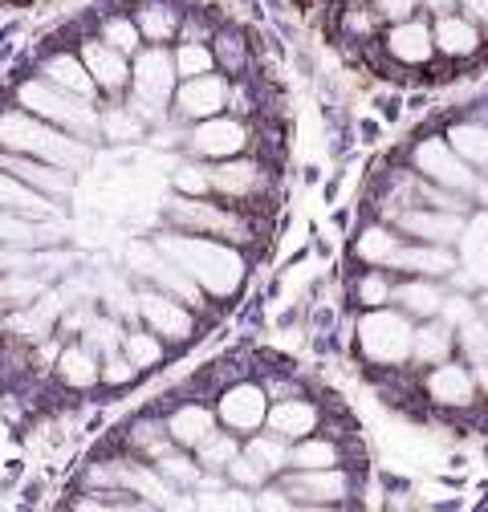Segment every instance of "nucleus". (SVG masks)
<instances>
[{
  "instance_id": "nucleus-1",
  "label": "nucleus",
  "mask_w": 488,
  "mask_h": 512,
  "mask_svg": "<svg viewBox=\"0 0 488 512\" xmlns=\"http://www.w3.org/2000/svg\"><path fill=\"white\" fill-rule=\"evenodd\" d=\"M155 244H159V252L167 256V261H175L212 297H232L244 285V261L228 240L196 236V232H167Z\"/></svg>"
},
{
  "instance_id": "nucleus-2",
  "label": "nucleus",
  "mask_w": 488,
  "mask_h": 512,
  "mask_svg": "<svg viewBox=\"0 0 488 512\" xmlns=\"http://www.w3.org/2000/svg\"><path fill=\"white\" fill-rule=\"evenodd\" d=\"M0 147L17 151V155H33L45 159L53 167H66V171H82L90 163V143L61 131V126L13 106V110H0Z\"/></svg>"
},
{
  "instance_id": "nucleus-3",
  "label": "nucleus",
  "mask_w": 488,
  "mask_h": 512,
  "mask_svg": "<svg viewBox=\"0 0 488 512\" xmlns=\"http://www.w3.org/2000/svg\"><path fill=\"white\" fill-rule=\"evenodd\" d=\"M17 106L29 110V114H37V118H45V122H53V126H61V131L86 139V143L98 139V110H94V102H86V98H78V94H66V90H57V86L45 82V78L21 82V86H17Z\"/></svg>"
},
{
  "instance_id": "nucleus-4",
  "label": "nucleus",
  "mask_w": 488,
  "mask_h": 512,
  "mask_svg": "<svg viewBox=\"0 0 488 512\" xmlns=\"http://www.w3.org/2000/svg\"><path fill=\"white\" fill-rule=\"evenodd\" d=\"M179 74H175V57L163 45L139 49L131 61V110L143 122H163L167 106L175 98Z\"/></svg>"
},
{
  "instance_id": "nucleus-5",
  "label": "nucleus",
  "mask_w": 488,
  "mask_h": 512,
  "mask_svg": "<svg viewBox=\"0 0 488 512\" xmlns=\"http://www.w3.org/2000/svg\"><path fill=\"white\" fill-rule=\"evenodd\" d=\"M167 220L179 232H196V236H216L228 244H249L253 228L240 212H228L220 204H204V196H179L167 204Z\"/></svg>"
},
{
  "instance_id": "nucleus-6",
  "label": "nucleus",
  "mask_w": 488,
  "mask_h": 512,
  "mask_svg": "<svg viewBox=\"0 0 488 512\" xmlns=\"http://www.w3.org/2000/svg\"><path fill=\"white\" fill-rule=\"evenodd\" d=\"M411 338H415V330L407 322V313H399V309H383L379 305L358 322V346H362L366 358L379 362V366L407 362L411 358Z\"/></svg>"
},
{
  "instance_id": "nucleus-7",
  "label": "nucleus",
  "mask_w": 488,
  "mask_h": 512,
  "mask_svg": "<svg viewBox=\"0 0 488 512\" xmlns=\"http://www.w3.org/2000/svg\"><path fill=\"white\" fill-rule=\"evenodd\" d=\"M90 480L98 484H110V488H122L131 496H143V504H159V508H175L179 500V488L155 468V464H139V460H114V464H102L90 472Z\"/></svg>"
},
{
  "instance_id": "nucleus-8",
  "label": "nucleus",
  "mask_w": 488,
  "mask_h": 512,
  "mask_svg": "<svg viewBox=\"0 0 488 512\" xmlns=\"http://www.w3.org/2000/svg\"><path fill=\"white\" fill-rule=\"evenodd\" d=\"M411 167H415V175H423L427 183L448 187V191H460V196L476 191V171L452 151L448 139H423V143L411 151Z\"/></svg>"
},
{
  "instance_id": "nucleus-9",
  "label": "nucleus",
  "mask_w": 488,
  "mask_h": 512,
  "mask_svg": "<svg viewBox=\"0 0 488 512\" xmlns=\"http://www.w3.org/2000/svg\"><path fill=\"white\" fill-rule=\"evenodd\" d=\"M135 305H139V317H143V326L147 330H155L163 342H188L192 334H196V317H192V309L183 305L179 297H171V293H163V289H143L139 297H135Z\"/></svg>"
},
{
  "instance_id": "nucleus-10",
  "label": "nucleus",
  "mask_w": 488,
  "mask_h": 512,
  "mask_svg": "<svg viewBox=\"0 0 488 512\" xmlns=\"http://www.w3.org/2000/svg\"><path fill=\"white\" fill-rule=\"evenodd\" d=\"M244 147H249V131H244V122L224 118V114L204 118V122H196L188 131V151L196 159H216L220 163V159L240 155Z\"/></svg>"
},
{
  "instance_id": "nucleus-11",
  "label": "nucleus",
  "mask_w": 488,
  "mask_h": 512,
  "mask_svg": "<svg viewBox=\"0 0 488 512\" xmlns=\"http://www.w3.org/2000/svg\"><path fill=\"white\" fill-rule=\"evenodd\" d=\"M228 82L220 74H200V78H179L175 86V114L188 118V122H204V118H216L224 106H228Z\"/></svg>"
},
{
  "instance_id": "nucleus-12",
  "label": "nucleus",
  "mask_w": 488,
  "mask_h": 512,
  "mask_svg": "<svg viewBox=\"0 0 488 512\" xmlns=\"http://www.w3.org/2000/svg\"><path fill=\"white\" fill-rule=\"evenodd\" d=\"M0 171H9V175H17L21 183H29V187L45 191L49 200H61V196H70V191H74V171L53 167V163L33 159V155L5 151V147H0Z\"/></svg>"
},
{
  "instance_id": "nucleus-13",
  "label": "nucleus",
  "mask_w": 488,
  "mask_h": 512,
  "mask_svg": "<svg viewBox=\"0 0 488 512\" xmlns=\"http://www.w3.org/2000/svg\"><path fill=\"white\" fill-rule=\"evenodd\" d=\"M269 415V395L257 387V382H236L228 387L216 403V419L228 427V431H257Z\"/></svg>"
},
{
  "instance_id": "nucleus-14",
  "label": "nucleus",
  "mask_w": 488,
  "mask_h": 512,
  "mask_svg": "<svg viewBox=\"0 0 488 512\" xmlns=\"http://www.w3.org/2000/svg\"><path fill=\"white\" fill-rule=\"evenodd\" d=\"M399 232L411 236V240H423V244H460L464 236V216L460 212H440V208H403L399 212Z\"/></svg>"
},
{
  "instance_id": "nucleus-15",
  "label": "nucleus",
  "mask_w": 488,
  "mask_h": 512,
  "mask_svg": "<svg viewBox=\"0 0 488 512\" xmlns=\"http://www.w3.org/2000/svg\"><path fill=\"white\" fill-rule=\"evenodd\" d=\"M78 57L86 61V70H90V78H94V86L102 94H122V90L131 86V61H127V53H118L102 37L82 41V53Z\"/></svg>"
},
{
  "instance_id": "nucleus-16",
  "label": "nucleus",
  "mask_w": 488,
  "mask_h": 512,
  "mask_svg": "<svg viewBox=\"0 0 488 512\" xmlns=\"http://www.w3.org/2000/svg\"><path fill=\"white\" fill-rule=\"evenodd\" d=\"M350 492L346 472L334 468H297V476H289V496L293 504H342Z\"/></svg>"
},
{
  "instance_id": "nucleus-17",
  "label": "nucleus",
  "mask_w": 488,
  "mask_h": 512,
  "mask_svg": "<svg viewBox=\"0 0 488 512\" xmlns=\"http://www.w3.org/2000/svg\"><path fill=\"white\" fill-rule=\"evenodd\" d=\"M208 179H212V191L224 196V200H253V196H261V187H265L261 163L240 159V155L220 159L216 167H208Z\"/></svg>"
},
{
  "instance_id": "nucleus-18",
  "label": "nucleus",
  "mask_w": 488,
  "mask_h": 512,
  "mask_svg": "<svg viewBox=\"0 0 488 512\" xmlns=\"http://www.w3.org/2000/svg\"><path fill=\"white\" fill-rule=\"evenodd\" d=\"M427 395H432L440 407L464 411V407L476 403V378H472V370H464V366H456L448 358V362H440L432 374H427Z\"/></svg>"
},
{
  "instance_id": "nucleus-19",
  "label": "nucleus",
  "mask_w": 488,
  "mask_h": 512,
  "mask_svg": "<svg viewBox=\"0 0 488 512\" xmlns=\"http://www.w3.org/2000/svg\"><path fill=\"white\" fill-rule=\"evenodd\" d=\"M383 41H387V53H391L395 61H403V66H423V61L436 53V37H432V29H427L423 21H415V17L391 25Z\"/></svg>"
},
{
  "instance_id": "nucleus-20",
  "label": "nucleus",
  "mask_w": 488,
  "mask_h": 512,
  "mask_svg": "<svg viewBox=\"0 0 488 512\" xmlns=\"http://www.w3.org/2000/svg\"><path fill=\"white\" fill-rule=\"evenodd\" d=\"M0 212H17V216H29V220H53L57 216V208H53V200L45 196V191L21 183L9 171H0Z\"/></svg>"
},
{
  "instance_id": "nucleus-21",
  "label": "nucleus",
  "mask_w": 488,
  "mask_h": 512,
  "mask_svg": "<svg viewBox=\"0 0 488 512\" xmlns=\"http://www.w3.org/2000/svg\"><path fill=\"white\" fill-rule=\"evenodd\" d=\"M41 78L53 82L57 90L86 98V102H94V94H98V86H94V78H90V70H86V61L74 57V53H53L45 66H41Z\"/></svg>"
},
{
  "instance_id": "nucleus-22",
  "label": "nucleus",
  "mask_w": 488,
  "mask_h": 512,
  "mask_svg": "<svg viewBox=\"0 0 488 512\" xmlns=\"http://www.w3.org/2000/svg\"><path fill=\"white\" fill-rule=\"evenodd\" d=\"M395 269H403V273H411V277H448V273H456V256L448 252V244H403V252H399V261H395Z\"/></svg>"
},
{
  "instance_id": "nucleus-23",
  "label": "nucleus",
  "mask_w": 488,
  "mask_h": 512,
  "mask_svg": "<svg viewBox=\"0 0 488 512\" xmlns=\"http://www.w3.org/2000/svg\"><path fill=\"white\" fill-rule=\"evenodd\" d=\"M452 350H456V330L444 322V317H427L411 338V358L419 366H440L452 358Z\"/></svg>"
},
{
  "instance_id": "nucleus-24",
  "label": "nucleus",
  "mask_w": 488,
  "mask_h": 512,
  "mask_svg": "<svg viewBox=\"0 0 488 512\" xmlns=\"http://www.w3.org/2000/svg\"><path fill=\"white\" fill-rule=\"evenodd\" d=\"M57 378L66 382V387H74V391L94 387V382L102 378V354H94L86 342L66 346L57 354Z\"/></svg>"
},
{
  "instance_id": "nucleus-25",
  "label": "nucleus",
  "mask_w": 488,
  "mask_h": 512,
  "mask_svg": "<svg viewBox=\"0 0 488 512\" xmlns=\"http://www.w3.org/2000/svg\"><path fill=\"white\" fill-rule=\"evenodd\" d=\"M61 232L49 228V220H29L17 212H0V248H45Z\"/></svg>"
},
{
  "instance_id": "nucleus-26",
  "label": "nucleus",
  "mask_w": 488,
  "mask_h": 512,
  "mask_svg": "<svg viewBox=\"0 0 488 512\" xmlns=\"http://www.w3.org/2000/svg\"><path fill=\"white\" fill-rule=\"evenodd\" d=\"M403 244H407V236H403L399 228H383V224H375V228H366V232L358 236L354 252H358V261H366V265L395 269Z\"/></svg>"
},
{
  "instance_id": "nucleus-27",
  "label": "nucleus",
  "mask_w": 488,
  "mask_h": 512,
  "mask_svg": "<svg viewBox=\"0 0 488 512\" xmlns=\"http://www.w3.org/2000/svg\"><path fill=\"white\" fill-rule=\"evenodd\" d=\"M216 431V415L208 411V407H200V403H188V407H179L171 419H167V435H171V443L175 447H196L208 439Z\"/></svg>"
},
{
  "instance_id": "nucleus-28",
  "label": "nucleus",
  "mask_w": 488,
  "mask_h": 512,
  "mask_svg": "<svg viewBox=\"0 0 488 512\" xmlns=\"http://www.w3.org/2000/svg\"><path fill=\"white\" fill-rule=\"evenodd\" d=\"M265 423H269V431H277L293 443V439H305L318 427V407L305 403V399H285L265 415Z\"/></svg>"
},
{
  "instance_id": "nucleus-29",
  "label": "nucleus",
  "mask_w": 488,
  "mask_h": 512,
  "mask_svg": "<svg viewBox=\"0 0 488 512\" xmlns=\"http://www.w3.org/2000/svg\"><path fill=\"white\" fill-rule=\"evenodd\" d=\"M432 37H436V49L448 53V57H472V53L480 49V29H476V21H468V17L444 13V17L436 21Z\"/></svg>"
},
{
  "instance_id": "nucleus-30",
  "label": "nucleus",
  "mask_w": 488,
  "mask_h": 512,
  "mask_svg": "<svg viewBox=\"0 0 488 512\" xmlns=\"http://www.w3.org/2000/svg\"><path fill=\"white\" fill-rule=\"evenodd\" d=\"M391 301L407 313V317H440V305H444V293H440V285H432V277H415V281H407V285H399L395 293H391Z\"/></svg>"
},
{
  "instance_id": "nucleus-31",
  "label": "nucleus",
  "mask_w": 488,
  "mask_h": 512,
  "mask_svg": "<svg viewBox=\"0 0 488 512\" xmlns=\"http://www.w3.org/2000/svg\"><path fill=\"white\" fill-rule=\"evenodd\" d=\"M460 244H464V273H468V281L488 285V212L476 216L472 224H464Z\"/></svg>"
},
{
  "instance_id": "nucleus-32",
  "label": "nucleus",
  "mask_w": 488,
  "mask_h": 512,
  "mask_svg": "<svg viewBox=\"0 0 488 512\" xmlns=\"http://www.w3.org/2000/svg\"><path fill=\"white\" fill-rule=\"evenodd\" d=\"M444 139L452 143V151H456L468 167L488 171V126H484V122H456Z\"/></svg>"
},
{
  "instance_id": "nucleus-33",
  "label": "nucleus",
  "mask_w": 488,
  "mask_h": 512,
  "mask_svg": "<svg viewBox=\"0 0 488 512\" xmlns=\"http://www.w3.org/2000/svg\"><path fill=\"white\" fill-rule=\"evenodd\" d=\"M143 131H147V122L131 110V102L127 106H106L98 114V135L110 139V143H135V139H143Z\"/></svg>"
},
{
  "instance_id": "nucleus-34",
  "label": "nucleus",
  "mask_w": 488,
  "mask_h": 512,
  "mask_svg": "<svg viewBox=\"0 0 488 512\" xmlns=\"http://www.w3.org/2000/svg\"><path fill=\"white\" fill-rule=\"evenodd\" d=\"M244 452H249L269 476H277V472H285L289 468V439L285 435H277V431H265V435H253L249 439V447H244Z\"/></svg>"
},
{
  "instance_id": "nucleus-35",
  "label": "nucleus",
  "mask_w": 488,
  "mask_h": 512,
  "mask_svg": "<svg viewBox=\"0 0 488 512\" xmlns=\"http://www.w3.org/2000/svg\"><path fill=\"white\" fill-rule=\"evenodd\" d=\"M236 456H240V439H236V431H212V435L196 447V460H200L204 472H224Z\"/></svg>"
},
{
  "instance_id": "nucleus-36",
  "label": "nucleus",
  "mask_w": 488,
  "mask_h": 512,
  "mask_svg": "<svg viewBox=\"0 0 488 512\" xmlns=\"http://www.w3.org/2000/svg\"><path fill=\"white\" fill-rule=\"evenodd\" d=\"M122 354H127L139 370H151L163 362V338L155 330H127L122 334Z\"/></svg>"
},
{
  "instance_id": "nucleus-37",
  "label": "nucleus",
  "mask_w": 488,
  "mask_h": 512,
  "mask_svg": "<svg viewBox=\"0 0 488 512\" xmlns=\"http://www.w3.org/2000/svg\"><path fill=\"white\" fill-rule=\"evenodd\" d=\"M135 25H139L143 41L163 45V41L175 37V29H179V13L167 9V5H147V9H139V21H135Z\"/></svg>"
},
{
  "instance_id": "nucleus-38",
  "label": "nucleus",
  "mask_w": 488,
  "mask_h": 512,
  "mask_svg": "<svg viewBox=\"0 0 488 512\" xmlns=\"http://www.w3.org/2000/svg\"><path fill=\"white\" fill-rule=\"evenodd\" d=\"M155 468L175 484V488H196L200 480H204V468H200V460H192V456H183V452H175V447H167V452L155 460Z\"/></svg>"
},
{
  "instance_id": "nucleus-39",
  "label": "nucleus",
  "mask_w": 488,
  "mask_h": 512,
  "mask_svg": "<svg viewBox=\"0 0 488 512\" xmlns=\"http://www.w3.org/2000/svg\"><path fill=\"white\" fill-rule=\"evenodd\" d=\"M338 464V447L330 439H297V447L289 452V468H334Z\"/></svg>"
},
{
  "instance_id": "nucleus-40",
  "label": "nucleus",
  "mask_w": 488,
  "mask_h": 512,
  "mask_svg": "<svg viewBox=\"0 0 488 512\" xmlns=\"http://www.w3.org/2000/svg\"><path fill=\"white\" fill-rule=\"evenodd\" d=\"M171 57H175V74L179 78H200V74L216 70V53L208 45H200V41H183Z\"/></svg>"
},
{
  "instance_id": "nucleus-41",
  "label": "nucleus",
  "mask_w": 488,
  "mask_h": 512,
  "mask_svg": "<svg viewBox=\"0 0 488 512\" xmlns=\"http://www.w3.org/2000/svg\"><path fill=\"white\" fill-rule=\"evenodd\" d=\"M456 346L464 350V358L476 366V362H488V322L476 313L468 317L464 326H456Z\"/></svg>"
},
{
  "instance_id": "nucleus-42",
  "label": "nucleus",
  "mask_w": 488,
  "mask_h": 512,
  "mask_svg": "<svg viewBox=\"0 0 488 512\" xmlns=\"http://www.w3.org/2000/svg\"><path fill=\"white\" fill-rule=\"evenodd\" d=\"M122 334H127V330H118L114 317H90L82 342H86L94 354H110V350H122Z\"/></svg>"
},
{
  "instance_id": "nucleus-43",
  "label": "nucleus",
  "mask_w": 488,
  "mask_h": 512,
  "mask_svg": "<svg viewBox=\"0 0 488 512\" xmlns=\"http://www.w3.org/2000/svg\"><path fill=\"white\" fill-rule=\"evenodd\" d=\"M102 41L106 45H114L118 53H139V45H143V33H139V25L131 21V17H110L106 25H102Z\"/></svg>"
},
{
  "instance_id": "nucleus-44",
  "label": "nucleus",
  "mask_w": 488,
  "mask_h": 512,
  "mask_svg": "<svg viewBox=\"0 0 488 512\" xmlns=\"http://www.w3.org/2000/svg\"><path fill=\"white\" fill-rule=\"evenodd\" d=\"M224 472H228V480H232L236 488H244V492H253V488H261V484L269 480V472H265L249 452H240Z\"/></svg>"
},
{
  "instance_id": "nucleus-45",
  "label": "nucleus",
  "mask_w": 488,
  "mask_h": 512,
  "mask_svg": "<svg viewBox=\"0 0 488 512\" xmlns=\"http://www.w3.org/2000/svg\"><path fill=\"white\" fill-rule=\"evenodd\" d=\"M171 179H175V191H179V196H208V191H212L208 167H200V163H179Z\"/></svg>"
},
{
  "instance_id": "nucleus-46",
  "label": "nucleus",
  "mask_w": 488,
  "mask_h": 512,
  "mask_svg": "<svg viewBox=\"0 0 488 512\" xmlns=\"http://www.w3.org/2000/svg\"><path fill=\"white\" fill-rule=\"evenodd\" d=\"M391 293H395V285L375 269V273H366L362 281H358V301L366 305V309H379V305H387L391 301Z\"/></svg>"
},
{
  "instance_id": "nucleus-47",
  "label": "nucleus",
  "mask_w": 488,
  "mask_h": 512,
  "mask_svg": "<svg viewBox=\"0 0 488 512\" xmlns=\"http://www.w3.org/2000/svg\"><path fill=\"white\" fill-rule=\"evenodd\" d=\"M139 374V366L122 354V350H110L102 354V382H110V387H127V382Z\"/></svg>"
},
{
  "instance_id": "nucleus-48",
  "label": "nucleus",
  "mask_w": 488,
  "mask_h": 512,
  "mask_svg": "<svg viewBox=\"0 0 488 512\" xmlns=\"http://www.w3.org/2000/svg\"><path fill=\"white\" fill-rule=\"evenodd\" d=\"M480 313V305L476 301H468V297H444V305H440V317L456 330V326H464L468 317H476Z\"/></svg>"
},
{
  "instance_id": "nucleus-49",
  "label": "nucleus",
  "mask_w": 488,
  "mask_h": 512,
  "mask_svg": "<svg viewBox=\"0 0 488 512\" xmlns=\"http://www.w3.org/2000/svg\"><path fill=\"white\" fill-rule=\"evenodd\" d=\"M415 5H419V0H375V17L399 25V21L415 17Z\"/></svg>"
},
{
  "instance_id": "nucleus-50",
  "label": "nucleus",
  "mask_w": 488,
  "mask_h": 512,
  "mask_svg": "<svg viewBox=\"0 0 488 512\" xmlns=\"http://www.w3.org/2000/svg\"><path fill=\"white\" fill-rule=\"evenodd\" d=\"M253 508H293V496H289V492H277V488H265V492L253 500Z\"/></svg>"
},
{
  "instance_id": "nucleus-51",
  "label": "nucleus",
  "mask_w": 488,
  "mask_h": 512,
  "mask_svg": "<svg viewBox=\"0 0 488 512\" xmlns=\"http://www.w3.org/2000/svg\"><path fill=\"white\" fill-rule=\"evenodd\" d=\"M464 5V17L476 21V25H488V0H460Z\"/></svg>"
},
{
  "instance_id": "nucleus-52",
  "label": "nucleus",
  "mask_w": 488,
  "mask_h": 512,
  "mask_svg": "<svg viewBox=\"0 0 488 512\" xmlns=\"http://www.w3.org/2000/svg\"><path fill=\"white\" fill-rule=\"evenodd\" d=\"M216 57L224 61V66H228V61H232V66H240V49H236V45H232L228 37H224V41L216 45Z\"/></svg>"
},
{
  "instance_id": "nucleus-53",
  "label": "nucleus",
  "mask_w": 488,
  "mask_h": 512,
  "mask_svg": "<svg viewBox=\"0 0 488 512\" xmlns=\"http://www.w3.org/2000/svg\"><path fill=\"white\" fill-rule=\"evenodd\" d=\"M346 29L350 33H366V29H371V13H350L346 17Z\"/></svg>"
},
{
  "instance_id": "nucleus-54",
  "label": "nucleus",
  "mask_w": 488,
  "mask_h": 512,
  "mask_svg": "<svg viewBox=\"0 0 488 512\" xmlns=\"http://www.w3.org/2000/svg\"><path fill=\"white\" fill-rule=\"evenodd\" d=\"M472 378H476V391L488 395V362H476V366H472Z\"/></svg>"
},
{
  "instance_id": "nucleus-55",
  "label": "nucleus",
  "mask_w": 488,
  "mask_h": 512,
  "mask_svg": "<svg viewBox=\"0 0 488 512\" xmlns=\"http://www.w3.org/2000/svg\"><path fill=\"white\" fill-rule=\"evenodd\" d=\"M423 5H427V9H436V13H444V9L456 5V0H423Z\"/></svg>"
},
{
  "instance_id": "nucleus-56",
  "label": "nucleus",
  "mask_w": 488,
  "mask_h": 512,
  "mask_svg": "<svg viewBox=\"0 0 488 512\" xmlns=\"http://www.w3.org/2000/svg\"><path fill=\"white\" fill-rule=\"evenodd\" d=\"M476 196L488 204V179H476Z\"/></svg>"
},
{
  "instance_id": "nucleus-57",
  "label": "nucleus",
  "mask_w": 488,
  "mask_h": 512,
  "mask_svg": "<svg viewBox=\"0 0 488 512\" xmlns=\"http://www.w3.org/2000/svg\"><path fill=\"white\" fill-rule=\"evenodd\" d=\"M476 305H480V317H484V322H488V293H484V297H480Z\"/></svg>"
}]
</instances>
